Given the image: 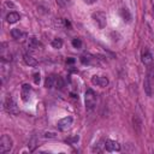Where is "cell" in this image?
I'll return each instance as SVG.
<instances>
[{
  "mask_svg": "<svg viewBox=\"0 0 154 154\" xmlns=\"http://www.w3.org/2000/svg\"><path fill=\"white\" fill-rule=\"evenodd\" d=\"M103 146H105V149L107 152H119L120 150V144L116 141H112V140L105 141Z\"/></svg>",
  "mask_w": 154,
  "mask_h": 154,
  "instance_id": "6",
  "label": "cell"
},
{
  "mask_svg": "<svg viewBox=\"0 0 154 154\" xmlns=\"http://www.w3.org/2000/svg\"><path fill=\"white\" fill-rule=\"evenodd\" d=\"M55 81H57V76L55 75H51L46 78V82H45V87L46 88H53L55 87Z\"/></svg>",
  "mask_w": 154,
  "mask_h": 154,
  "instance_id": "15",
  "label": "cell"
},
{
  "mask_svg": "<svg viewBox=\"0 0 154 154\" xmlns=\"http://www.w3.org/2000/svg\"><path fill=\"white\" fill-rule=\"evenodd\" d=\"M84 101H85V107L88 109H93L95 107V105H96V94L93 89H87Z\"/></svg>",
  "mask_w": 154,
  "mask_h": 154,
  "instance_id": "2",
  "label": "cell"
},
{
  "mask_svg": "<svg viewBox=\"0 0 154 154\" xmlns=\"http://www.w3.org/2000/svg\"><path fill=\"white\" fill-rule=\"evenodd\" d=\"M0 70H1V78L2 82L5 81V78L7 77V75L10 73V67H8V61L2 60L1 59V64H0Z\"/></svg>",
  "mask_w": 154,
  "mask_h": 154,
  "instance_id": "8",
  "label": "cell"
},
{
  "mask_svg": "<svg viewBox=\"0 0 154 154\" xmlns=\"http://www.w3.org/2000/svg\"><path fill=\"white\" fill-rule=\"evenodd\" d=\"M11 35H12V37H13V38H16V40H19V38L23 36V32H22L19 29L14 28V29H12V30H11Z\"/></svg>",
  "mask_w": 154,
  "mask_h": 154,
  "instance_id": "18",
  "label": "cell"
},
{
  "mask_svg": "<svg viewBox=\"0 0 154 154\" xmlns=\"http://www.w3.org/2000/svg\"><path fill=\"white\" fill-rule=\"evenodd\" d=\"M72 125V117H65L63 119H60L58 122V129L61 130V131H66L67 129H70Z\"/></svg>",
  "mask_w": 154,
  "mask_h": 154,
  "instance_id": "5",
  "label": "cell"
},
{
  "mask_svg": "<svg viewBox=\"0 0 154 154\" xmlns=\"http://www.w3.org/2000/svg\"><path fill=\"white\" fill-rule=\"evenodd\" d=\"M34 82L36 84H38V82H40V73H34Z\"/></svg>",
  "mask_w": 154,
  "mask_h": 154,
  "instance_id": "24",
  "label": "cell"
},
{
  "mask_svg": "<svg viewBox=\"0 0 154 154\" xmlns=\"http://www.w3.org/2000/svg\"><path fill=\"white\" fill-rule=\"evenodd\" d=\"M91 83L94 85H99V87H106L108 84V79L103 76H93L91 77Z\"/></svg>",
  "mask_w": 154,
  "mask_h": 154,
  "instance_id": "7",
  "label": "cell"
},
{
  "mask_svg": "<svg viewBox=\"0 0 154 154\" xmlns=\"http://www.w3.org/2000/svg\"><path fill=\"white\" fill-rule=\"evenodd\" d=\"M52 46H53V48H61V47H63V40L59 38V37L53 38V41H52Z\"/></svg>",
  "mask_w": 154,
  "mask_h": 154,
  "instance_id": "20",
  "label": "cell"
},
{
  "mask_svg": "<svg viewBox=\"0 0 154 154\" xmlns=\"http://www.w3.org/2000/svg\"><path fill=\"white\" fill-rule=\"evenodd\" d=\"M72 46H73L75 48H81L82 41H81L79 38H73V40H72Z\"/></svg>",
  "mask_w": 154,
  "mask_h": 154,
  "instance_id": "22",
  "label": "cell"
},
{
  "mask_svg": "<svg viewBox=\"0 0 154 154\" xmlns=\"http://www.w3.org/2000/svg\"><path fill=\"white\" fill-rule=\"evenodd\" d=\"M4 107L6 109V112H8L10 114H18L19 113V109L17 107V103L14 102V100L12 97H7L5 100V103H4Z\"/></svg>",
  "mask_w": 154,
  "mask_h": 154,
  "instance_id": "3",
  "label": "cell"
},
{
  "mask_svg": "<svg viewBox=\"0 0 154 154\" xmlns=\"http://www.w3.org/2000/svg\"><path fill=\"white\" fill-rule=\"evenodd\" d=\"M23 59H24V63L26 65H29V66H36L37 65V60L32 55H30V54H24Z\"/></svg>",
  "mask_w": 154,
  "mask_h": 154,
  "instance_id": "14",
  "label": "cell"
},
{
  "mask_svg": "<svg viewBox=\"0 0 154 154\" xmlns=\"http://www.w3.org/2000/svg\"><path fill=\"white\" fill-rule=\"evenodd\" d=\"M91 17H93V19L95 20V23L99 25V28L100 29H103L105 26H106V13L105 12H102V11H97V12H94L93 14H91Z\"/></svg>",
  "mask_w": 154,
  "mask_h": 154,
  "instance_id": "4",
  "label": "cell"
},
{
  "mask_svg": "<svg viewBox=\"0 0 154 154\" xmlns=\"http://www.w3.org/2000/svg\"><path fill=\"white\" fill-rule=\"evenodd\" d=\"M20 19V16L17 13V12H10L7 16H6V20L8 22V23H16V22H18Z\"/></svg>",
  "mask_w": 154,
  "mask_h": 154,
  "instance_id": "13",
  "label": "cell"
},
{
  "mask_svg": "<svg viewBox=\"0 0 154 154\" xmlns=\"http://www.w3.org/2000/svg\"><path fill=\"white\" fill-rule=\"evenodd\" d=\"M142 63L144 65H147V66L152 65V63H153V55L150 54L149 51H143L142 52Z\"/></svg>",
  "mask_w": 154,
  "mask_h": 154,
  "instance_id": "10",
  "label": "cell"
},
{
  "mask_svg": "<svg viewBox=\"0 0 154 154\" xmlns=\"http://www.w3.org/2000/svg\"><path fill=\"white\" fill-rule=\"evenodd\" d=\"M143 87H144V91H146V94L148 95V96H152V94H153V91H152V83H150V79L147 77L146 79H144V82H143Z\"/></svg>",
  "mask_w": 154,
  "mask_h": 154,
  "instance_id": "16",
  "label": "cell"
},
{
  "mask_svg": "<svg viewBox=\"0 0 154 154\" xmlns=\"http://www.w3.org/2000/svg\"><path fill=\"white\" fill-rule=\"evenodd\" d=\"M30 91H31V88L29 84H23L22 85V93H20V96H22V100L23 101H28L29 97H30Z\"/></svg>",
  "mask_w": 154,
  "mask_h": 154,
  "instance_id": "9",
  "label": "cell"
},
{
  "mask_svg": "<svg viewBox=\"0 0 154 154\" xmlns=\"http://www.w3.org/2000/svg\"><path fill=\"white\" fill-rule=\"evenodd\" d=\"M93 59H94V57H91V55H89V54H84V55L81 57L82 64H91V60H93Z\"/></svg>",
  "mask_w": 154,
  "mask_h": 154,
  "instance_id": "19",
  "label": "cell"
},
{
  "mask_svg": "<svg viewBox=\"0 0 154 154\" xmlns=\"http://www.w3.org/2000/svg\"><path fill=\"white\" fill-rule=\"evenodd\" d=\"M75 61V59H72V58H70V59H67V63H70V64H72Z\"/></svg>",
  "mask_w": 154,
  "mask_h": 154,
  "instance_id": "27",
  "label": "cell"
},
{
  "mask_svg": "<svg viewBox=\"0 0 154 154\" xmlns=\"http://www.w3.org/2000/svg\"><path fill=\"white\" fill-rule=\"evenodd\" d=\"M120 16H122V18H123L124 20H126V22H130V20H131V13L129 12L128 8H122V10H120Z\"/></svg>",
  "mask_w": 154,
  "mask_h": 154,
  "instance_id": "17",
  "label": "cell"
},
{
  "mask_svg": "<svg viewBox=\"0 0 154 154\" xmlns=\"http://www.w3.org/2000/svg\"><path fill=\"white\" fill-rule=\"evenodd\" d=\"M85 4H88V5H91V4H94L96 0H83Z\"/></svg>",
  "mask_w": 154,
  "mask_h": 154,
  "instance_id": "26",
  "label": "cell"
},
{
  "mask_svg": "<svg viewBox=\"0 0 154 154\" xmlns=\"http://www.w3.org/2000/svg\"><path fill=\"white\" fill-rule=\"evenodd\" d=\"M28 47H29L30 49H37V48H41L42 45H41V42H40L37 38L30 37V38L28 40Z\"/></svg>",
  "mask_w": 154,
  "mask_h": 154,
  "instance_id": "12",
  "label": "cell"
},
{
  "mask_svg": "<svg viewBox=\"0 0 154 154\" xmlns=\"http://www.w3.org/2000/svg\"><path fill=\"white\" fill-rule=\"evenodd\" d=\"M45 137H47V138H48V137H49V138H53V137H55V134H54V132H46V134H45Z\"/></svg>",
  "mask_w": 154,
  "mask_h": 154,
  "instance_id": "25",
  "label": "cell"
},
{
  "mask_svg": "<svg viewBox=\"0 0 154 154\" xmlns=\"http://www.w3.org/2000/svg\"><path fill=\"white\" fill-rule=\"evenodd\" d=\"M12 138L8 135H2L0 138V153L1 154H6L12 149Z\"/></svg>",
  "mask_w": 154,
  "mask_h": 154,
  "instance_id": "1",
  "label": "cell"
},
{
  "mask_svg": "<svg viewBox=\"0 0 154 154\" xmlns=\"http://www.w3.org/2000/svg\"><path fill=\"white\" fill-rule=\"evenodd\" d=\"M57 4H58L60 7H66V6L70 4V0H57Z\"/></svg>",
  "mask_w": 154,
  "mask_h": 154,
  "instance_id": "23",
  "label": "cell"
},
{
  "mask_svg": "<svg viewBox=\"0 0 154 154\" xmlns=\"http://www.w3.org/2000/svg\"><path fill=\"white\" fill-rule=\"evenodd\" d=\"M63 87H64V81H63V78H61L60 76H57V81H55V88L61 89Z\"/></svg>",
  "mask_w": 154,
  "mask_h": 154,
  "instance_id": "21",
  "label": "cell"
},
{
  "mask_svg": "<svg viewBox=\"0 0 154 154\" xmlns=\"http://www.w3.org/2000/svg\"><path fill=\"white\" fill-rule=\"evenodd\" d=\"M132 126H134V129L137 134H141V131H142V120L137 116L132 117Z\"/></svg>",
  "mask_w": 154,
  "mask_h": 154,
  "instance_id": "11",
  "label": "cell"
}]
</instances>
